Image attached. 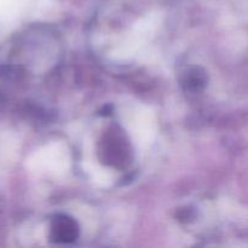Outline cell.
Here are the masks:
<instances>
[{"label": "cell", "mask_w": 248, "mask_h": 248, "mask_svg": "<svg viewBox=\"0 0 248 248\" xmlns=\"http://www.w3.org/2000/svg\"><path fill=\"white\" fill-rule=\"evenodd\" d=\"M78 237V224L67 216H58L52 223V239L58 244H70Z\"/></svg>", "instance_id": "cell-1"}]
</instances>
